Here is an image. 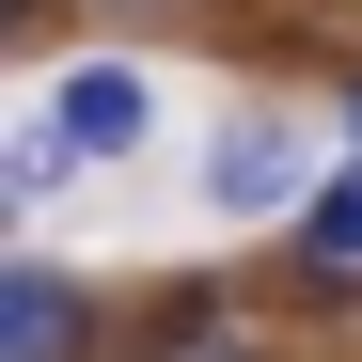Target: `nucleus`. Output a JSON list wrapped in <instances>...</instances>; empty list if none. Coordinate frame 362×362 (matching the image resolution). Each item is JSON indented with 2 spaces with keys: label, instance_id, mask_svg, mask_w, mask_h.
I'll return each mask as SVG.
<instances>
[{
  "label": "nucleus",
  "instance_id": "nucleus-2",
  "mask_svg": "<svg viewBox=\"0 0 362 362\" xmlns=\"http://www.w3.org/2000/svg\"><path fill=\"white\" fill-rule=\"evenodd\" d=\"M79 346H95V299L64 268H16V284H0V362H79Z\"/></svg>",
  "mask_w": 362,
  "mask_h": 362
},
{
  "label": "nucleus",
  "instance_id": "nucleus-6",
  "mask_svg": "<svg viewBox=\"0 0 362 362\" xmlns=\"http://www.w3.org/2000/svg\"><path fill=\"white\" fill-rule=\"evenodd\" d=\"M142 362H252V331H236V315H173Z\"/></svg>",
  "mask_w": 362,
  "mask_h": 362
},
{
  "label": "nucleus",
  "instance_id": "nucleus-7",
  "mask_svg": "<svg viewBox=\"0 0 362 362\" xmlns=\"http://www.w3.org/2000/svg\"><path fill=\"white\" fill-rule=\"evenodd\" d=\"M346 127H362V110H346Z\"/></svg>",
  "mask_w": 362,
  "mask_h": 362
},
{
  "label": "nucleus",
  "instance_id": "nucleus-3",
  "mask_svg": "<svg viewBox=\"0 0 362 362\" xmlns=\"http://www.w3.org/2000/svg\"><path fill=\"white\" fill-rule=\"evenodd\" d=\"M64 127H79V158H142L158 79H142V64H64Z\"/></svg>",
  "mask_w": 362,
  "mask_h": 362
},
{
  "label": "nucleus",
  "instance_id": "nucleus-4",
  "mask_svg": "<svg viewBox=\"0 0 362 362\" xmlns=\"http://www.w3.org/2000/svg\"><path fill=\"white\" fill-rule=\"evenodd\" d=\"M299 268H315V284H362V173H331V189L299 205Z\"/></svg>",
  "mask_w": 362,
  "mask_h": 362
},
{
  "label": "nucleus",
  "instance_id": "nucleus-5",
  "mask_svg": "<svg viewBox=\"0 0 362 362\" xmlns=\"http://www.w3.org/2000/svg\"><path fill=\"white\" fill-rule=\"evenodd\" d=\"M64 158H79V127H64V110H47V127H32L16 158H0V189H16V205H32V189H64Z\"/></svg>",
  "mask_w": 362,
  "mask_h": 362
},
{
  "label": "nucleus",
  "instance_id": "nucleus-1",
  "mask_svg": "<svg viewBox=\"0 0 362 362\" xmlns=\"http://www.w3.org/2000/svg\"><path fill=\"white\" fill-rule=\"evenodd\" d=\"M205 189H221L236 221H252V205H315V189H299V127H284V110H236L221 158H205Z\"/></svg>",
  "mask_w": 362,
  "mask_h": 362
}]
</instances>
